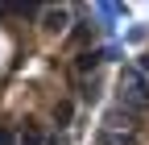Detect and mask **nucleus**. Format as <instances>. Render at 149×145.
Instances as JSON below:
<instances>
[{
  "label": "nucleus",
  "instance_id": "nucleus-3",
  "mask_svg": "<svg viewBox=\"0 0 149 145\" xmlns=\"http://www.w3.org/2000/svg\"><path fill=\"white\" fill-rule=\"evenodd\" d=\"M95 145H141V137L133 129H100L95 133Z\"/></svg>",
  "mask_w": 149,
  "mask_h": 145
},
{
  "label": "nucleus",
  "instance_id": "nucleus-2",
  "mask_svg": "<svg viewBox=\"0 0 149 145\" xmlns=\"http://www.w3.org/2000/svg\"><path fill=\"white\" fill-rule=\"evenodd\" d=\"M100 87H104V79L95 75V79H70V96L79 100V108H91V104H100Z\"/></svg>",
  "mask_w": 149,
  "mask_h": 145
},
{
  "label": "nucleus",
  "instance_id": "nucleus-6",
  "mask_svg": "<svg viewBox=\"0 0 149 145\" xmlns=\"http://www.w3.org/2000/svg\"><path fill=\"white\" fill-rule=\"evenodd\" d=\"M21 129H13V124H0V145H17Z\"/></svg>",
  "mask_w": 149,
  "mask_h": 145
},
{
  "label": "nucleus",
  "instance_id": "nucleus-7",
  "mask_svg": "<svg viewBox=\"0 0 149 145\" xmlns=\"http://www.w3.org/2000/svg\"><path fill=\"white\" fill-rule=\"evenodd\" d=\"M100 54H104V62H120V58H124V50H120V46H104Z\"/></svg>",
  "mask_w": 149,
  "mask_h": 145
},
{
  "label": "nucleus",
  "instance_id": "nucleus-5",
  "mask_svg": "<svg viewBox=\"0 0 149 145\" xmlns=\"http://www.w3.org/2000/svg\"><path fill=\"white\" fill-rule=\"evenodd\" d=\"M95 13L104 21H116V17H124V4H95Z\"/></svg>",
  "mask_w": 149,
  "mask_h": 145
},
{
  "label": "nucleus",
  "instance_id": "nucleus-1",
  "mask_svg": "<svg viewBox=\"0 0 149 145\" xmlns=\"http://www.w3.org/2000/svg\"><path fill=\"white\" fill-rule=\"evenodd\" d=\"M120 100L149 108V75H141V66H120Z\"/></svg>",
  "mask_w": 149,
  "mask_h": 145
},
{
  "label": "nucleus",
  "instance_id": "nucleus-8",
  "mask_svg": "<svg viewBox=\"0 0 149 145\" xmlns=\"http://www.w3.org/2000/svg\"><path fill=\"white\" fill-rule=\"evenodd\" d=\"M46 145H70V133H46Z\"/></svg>",
  "mask_w": 149,
  "mask_h": 145
},
{
  "label": "nucleus",
  "instance_id": "nucleus-4",
  "mask_svg": "<svg viewBox=\"0 0 149 145\" xmlns=\"http://www.w3.org/2000/svg\"><path fill=\"white\" fill-rule=\"evenodd\" d=\"M17 145H46V124H33V129H21Z\"/></svg>",
  "mask_w": 149,
  "mask_h": 145
},
{
  "label": "nucleus",
  "instance_id": "nucleus-9",
  "mask_svg": "<svg viewBox=\"0 0 149 145\" xmlns=\"http://www.w3.org/2000/svg\"><path fill=\"white\" fill-rule=\"evenodd\" d=\"M137 66H141V75H149V50L141 54V58H137Z\"/></svg>",
  "mask_w": 149,
  "mask_h": 145
}]
</instances>
